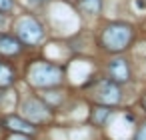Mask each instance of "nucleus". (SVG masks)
<instances>
[{
	"label": "nucleus",
	"mask_w": 146,
	"mask_h": 140,
	"mask_svg": "<svg viewBox=\"0 0 146 140\" xmlns=\"http://www.w3.org/2000/svg\"><path fill=\"white\" fill-rule=\"evenodd\" d=\"M4 26H6V18H4L2 14H0V30H2Z\"/></svg>",
	"instance_id": "nucleus-15"
},
{
	"label": "nucleus",
	"mask_w": 146,
	"mask_h": 140,
	"mask_svg": "<svg viewBox=\"0 0 146 140\" xmlns=\"http://www.w3.org/2000/svg\"><path fill=\"white\" fill-rule=\"evenodd\" d=\"M136 140H146V124L140 128V132H138V136H136Z\"/></svg>",
	"instance_id": "nucleus-13"
},
{
	"label": "nucleus",
	"mask_w": 146,
	"mask_h": 140,
	"mask_svg": "<svg viewBox=\"0 0 146 140\" xmlns=\"http://www.w3.org/2000/svg\"><path fill=\"white\" fill-rule=\"evenodd\" d=\"M14 80V70L6 64V62H0V86H10Z\"/></svg>",
	"instance_id": "nucleus-9"
},
{
	"label": "nucleus",
	"mask_w": 146,
	"mask_h": 140,
	"mask_svg": "<svg viewBox=\"0 0 146 140\" xmlns=\"http://www.w3.org/2000/svg\"><path fill=\"white\" fill-rule=\"evenodd\" d=\"M22 114H24L30 122H42V120L48 118V108H46L40 100L28 98V100H24V104H22Z\"/></svg>",
	"instance_id": "nucleus-4"
},
{
	"label": "nucleus",
	"mask_w": 146,
	"mask_h": 140,
	"mask_svg": "<svg viewBox=\"0 0 146 140\" xmlns=\"http://www.w3.org/2000/svg\"><path fill=\"white\" fill-rule=\"evenodd\" d=\"M6 124H8L12 130H16V132H34V126H32L30 122H26V120H22V118H16V116H10V118L6 120Z\"/></svg>",
	"instance_id": "nucleus-8"
},
{
	"label": "nucleus",
	"mask_w": 146,
	"mask_h": 140,
	"mask_svg": "<svg viewBox=\"0 0 146 140\" xmlns=\"http://www.w3.org/2000/svg\"><path fill=\"white\" fill-rule=\"evenodd\" d=\"M132 38V30L128 24H112L104 30L102 42L108 50H122Z\"/></svg>",
	"instance_id": "nucleus-2"
},
{
	"label": "nucleus",
	"mask_w": 146,
	"mask_h": 140,
	"mask_svg": "<svg viewBox=\"0 0 146 140\" xmlns=\"http://www.w3.org/2000/svg\"><path fill=\"white\" fill-rule=\"evenodd\" d=\"M62 78V72L58 66L48 64V62H36L28 70V80L34 86H54Z\"/></svg>",
	"instance_id": "nucleus-1"
},
{
	"label": "nucleus",
	"mask_w": 146,
	"mask_h": 140,
	"mask_svg": "<svg viewBox=\"0 0 146 140\" xmlns=\"http://www.w3.org/2000/svg\"><path fill=\"white\" fill-rule=\"evenodd\" d=\"M80 8L86 14H98L100 10V0H80Z\"/></svg>",
	"instance_id": "nucleus-10"
},
{
	"label": "nucleus",
	"mask_w": 146,
	"mask_h": 140,
	"mask_svg": "<svg viewBox=\"0 0 146 140\" xmlns=\"http://www.w3.org/2000/svg\"><path fill=\"white\" fill-rule=\"evenodd\" d=\"M10 140H28L26 136H22V132L20 134H14V136H10Z\"/></svg>",
	"instance_id": "nucleus-14"
},
{
	"label": "nucleus",
	"mask_w": 146,
	"mask_h": 140,
	"mask_svg": "<svg viewBox=\"0 0 146 140\" xmlns=\"http://www.w3.org/2000/svg\"><path fill=\"white\" fill-rule=\"evenodd\" d=\"M138 8H146V2H144V0H138Z\"/></svg>",
	"instance_id": "nucleus-16"
},
{
	"label": "nucleus",
	"mask_w": 146,
	"mask_h": 140,
	"mask_svg": "<svg viewBox=\"0 0 146 140\" xmlns=\"http://www.w3.org/2000/svg\"><path fill=\"white\" fill-rule=\"evenodd\" d=\"M12 8H14L12 0H0V12H10Z\"/></svg>",
	"instance_id": "nucleus-11"
},
{
	"label": "nucleus",
	"mask_w": 146,
	"mask_h": 140,
	"mask_svg": "<svg viewBox=\"0 0 146 140\" xmlns=\"http://www.w3.org/2000/svg\"><path fill=\"white\" fill-rule=\"evenodd\" d=\"M106 114H108V110H106V108H100V112L96 114V120H98V122H100V120H104V118H106Z\"/></svg>",
	"instance_id": "nucleus-12"
},
{
	"label": "nucleus",
	"mask_w": 146,
	"mask_h": 140,
	"mask_svg": "<svg viewBox=\"0 0 146 140\" xmlns=\"http://www.w3.org/2000/svg\"><path fill=\"white\" fill-rule=\"evenodd\" d=\"M144 104H146V100H144Z\"/></svg>",
	"instance_id": "nucleus-17"
},
{
	"label": "nucleus",
	"mask_w": 146,
	"mask_h": 140,
	"mask_svg": "<svg viewBox=\"0 0 146 140\" xmlns=\"http://www.w3.org/2000/svg\"><path fill=\"white\" fill-rule=\"evenodd\" d=\"M110 74H112V78L114 80H118V82H124V80H128V68H126V62L124 60H112V64H110Z\"/></svg>",
	"instance_id": "nucleus-7"
},
{
	"label": "nucleus",
	"mask_w": 146,
	"mask_h": 140,
	"mask_svg": "<svg viewBox=\"0 0 146 140\" xmlns=\"http://www.w3.org/2000/svg\"><path fill=\"white\" fill-rule=\"evenodd\" d=\"M98 98L106 104H116L120 100V90L114 82H102L98 88Z\"/></svg>",
	"instance_id": "nucleus-5"
},
{
	"label": "nucleus",
	"mask_w": 146,
	"mask_h": 140,
	"mask_svg": "<svg viewBox=\"0 0 146 140\" xmlns=\"http://www.w3.org/2000/svg\"><path fill=\"white\" fill-rule=\"evenodd\" d=\"M16 36L26 42V44H36L42 40L44 36V30L42 26L38 24V20L30 18V16H22L18 22H16Z\"/></svg>",
	"instance_id": "nucleus-3"
},
{
	"label": "nucleus",
	"mask_w": 146,
	"mask_h": 140,
	"mask_svg": "<svg viewBox=\"0 0 146 140\" xmlns=\"http://www.w3.org/2000/svg\"><path fill=\"white\" fill-rule=\"evenodd\" d=\"M18 52H20V42L14 36H10V34L0 32V54L12 56V54H18Z\"/></svg>",
	"instance_id": "nucleus-6"
}]
</instances>
